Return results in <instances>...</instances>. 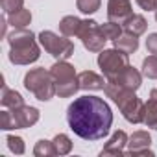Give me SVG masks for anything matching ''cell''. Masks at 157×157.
<instances>
[{"label":"cell","mask_w":157,"mask_h":157,"mask_svg":"<svg viewBox=\"0 0 157 157\" xmlns=\"http://www.w3.org/2000/svg\"><path fill=\"white\" fill-rule=\"evenodd\" d=\"M135 2L144 11H155V8H157V0H135Z\"/></svg>","instance_id":"cell-30"},{"label":"cell","mask_w":157,"mask_h":157,"mask_svg":"<svg viewBox=\"0 0 157 157\" xmlns=\"http://www.w3.org/2000/svg\"><path fill=\"white\" fill-rule=\"evenodd\" d=\"M24 87L41 102H48L56 96V82L50 70H46L44 67H37L26 72Z\"/></svg>","instance_id":"cell-4"},{"label":"cell","mask_w":157,"mask_h":157,"mask_svg":"<svg viewBox=\"0 0 157 157\" xmlns=\"http://www.w3.org/2000/svg\"><path fill=\"white\" fill-rule=\"evenodd\" d=\"M50 74H52L56 83H65V82H70V80H74V78H78L76 68L67 59H57L50 67Z\"/></svg>","instance_id":"cell-14"},{"label":"cell","mask_w":157,"mask_h":157,"mask_svg":"<svg viewBox=\"0 0 157 157\" xmlns=\"http://www.w3.org/2000/svg\"><path fill=\"white\" fill-rule=\"evenodd\" d=\"M155 21H157V8H155Z\"/></svg>","instance_id":"cell-31"},{"label":"cell","mask_w":157,"mask_h":157,"mask_svg":"<svg viewBox=\"0 0 157 157\" xmlns=\"http://www.w3.org/2000/svg\"><path fill=\"white\" fill-rule=\"evenodd\" d=\"M122 28H124L126 33H131V35H135V37H140V35L146 33V30H148V21H146L142 15L133 13V15L122 24Z\"/></svg>","instance_id":"cell-16"},{"label":"cell","mask_w":157,"mask_h":157,"mask_svg":"<svg viewBox=\"0 0 157 157\" xmlns=\"http://www.w3.org/2000/svg\"><path fill=\"white\" fill-rule=\"evenodd\" d=\"M8 22L11 28H28L32 22V11L26 8H21L8 15Z\"/></svg>","instance_id":"cell-20"},{"label":"cell","mask_w":157,"mask_h":157,"mask_svg":"<svg viewBox=\"0 0 157 157\" xmlns=\"http://www.w3.org/2000/svg\"><path fill=\"white\" fill-rule=\"evenodd\" d=\"M144 124L157 129V89H151L148 102H144Z\"/></svg>","instance_id":"cell-15"},{"label":"cell","mask_w":157,"mask_h":157,"mask_svg":"<svg viewBox=\"0 0 157 157\" xmlns=\"http://www.w3.org/2000/svg\"><path fill=\"white\" fill-rule=\"evenodd\" d=\"M78 37L82 39L83 46L89 50V52H102L104 46H105V35L102 32V26L93 21V19H85L82 21V26H80V32H78Z\"/></svg>","instance_id":"cell-8"},{"label":"cell","mask_w":157,"mask_h":157,"mask_svg":"<svg viewBox=\"0 0 157 157\" xmlns=\"http://www.w3.org/2000/svg\"><path fill=\"white\" fill-rule=\"evenodd\" d=\"M41 111L32 105H21L17 109H6L0 113V128L4 131L10 129H26L39 122Z\"/></svg>","instance_id":"cell-5"},{"label":"cell","mask_w":157,"mask_h":157,"mask_svg":"<svg viewBox=\"0 0 157 157\" xmlns=\"http://www.w3.org/2000/svg\"><path fill=\"white\" fill-rule=\"evenodd\" d=\"M80 26H82V19H78V17H74V15H67V17H63L61 22H59V32H61V35H65V37H78Z\"/></svg>","instance_id":"cell-18"},{"label":"cell","mask_w":157,"mask_h":157,"mask_svg":"<svg viewBox=\"0 0 157 157\" xmlns=\"http://www.w3.org/2000/svg\"><path fill=\"white\" fill-rule=\"evenodd\" d=\"M128 146H129V150L124 151V155H150V157H153V151L150 150V146H151V135L148 131H142V129L135 131L129 137Z\"/></svg>","instance_id":"cell-9"},{"label":"cell","mask_w":157,"mask_h":157,"mask_svg":"<svg viewBox=\"0 0 157 157\" xmlns=\"http://www.w3.org/2000/svg\"><path fill=\"white\" fill-rule=\"evenodd\" d=\"M78 91H80V82H78V78H74L70 82H65V83H56V94L59 98H70Z\"/></svg>","instance_id":"cell-21"},{"label":"cell","mask_w":157,"mask_h":157,"mask_svg":"<svg viewBox=\"0 0 157 157\" xmlns=\"http://www.w3.org/2000/svg\"><path fill=\"white\" fill-rule=\"evenodd\" d=\"M129 65V54L118 48H104L98 54V67L107 82H113L115 78Z\"/></svg>","instance_id":"cell-6"},{"label":"cell","mask_w":157,"mask_h":157,"mask_svg":"<svg viewBox=\"0 0 157 157\" xmlns=\"http://www.w3.org/2000/svg\"><path fill=\"white\" fill-rule=\"evenodd\" d=\"M39 43L56 59H68L74 56V43L68 37L57 35L50 30H43L39 33Z\"/></svg>","instance_id":"cell-7"},{"label":"cell","mask_w":157,"mask_h":157,"mask_svg":"<svg viewBox=\"0 0 157 157\" xmlns=\"http://www.w3.org/2000/svg\"><path fill=\"white\" fill-rule=\"evenodd\" d=\"M52 144H54V150H56V155H67L72 151V140L68 135L65 133H57L54 139H52Z\"/></svg>","instance_id":"cell-22"},{"label":"cell","mask_w":157,"mask_h":157,"mask_svg":"<svg viewBox=\"0 0 157 157\" xmlns=\"http://www.w3.org/2000/svg\"><path fill=\"white\" fill-rule=\"evenodd\" d=\"M111 83H117V85H120V87H124L128 91H137L142 85V72H139L135 67L128 65Z\"/></svg>","instance_id":"cell-11"},{"label":"cell","mask_w":157,"mask_h":157,"mask_svg":"<svg viewBox=\"0 0 157 157\" xmlns=\"http://www.w3.org/2000/svg\"><path fill=\"white\" fill-rule=\"evenodd\" d=\"M142 76L150 78V80H157V56L151 54L148 57H144L142 61Z\"/></svg>","instance_id":"cell-24"},{"label":"cell","mask_w":157,"mask_h":157,"mask_svg":"<svg viewBox=\"0 0 157 157\" xmlns=\"http://www.w3.org/2000/svg\"><path fill=\"white\" fill-rule=\"evenodd\" d=\"M10 43V61L13 65H32L39 59L41 48L35 41V33L28 28H13L8 35Z\"/></svg>","instance_id":"cell-2"},{"label":"cell","mask_w":157,"mask_h":157,"mask_svg":"<svg viewBox=\"0 0 157 157\" xmlns=\"http://www.w3.org/2000/svg\"><path fill=\"white\" fill-rule=\"evenodd\" d=\"M33 155L35 157H50V155H56V150H54L52 140H46V139L37 140L35 146H33Z\"/></svg>","instance_id":"cell-25"},{"label":"cell","mask_w":157,"mask_h":157,"mask_svg":"<svg viewBox=\"0 0 157 157\" xmlns=\"http://www.w3.org/2000/svg\"><path fill=\"white\" fill-rule=\"evenodd\" d=\"M113 46L118 48V50H122V52H126V54H133V52L139 50V37L124 32L118 39L113 41Z\"/></svg>","instance_id":"cell-19"},{"label":"cell","mask_w":157,"mask_h":157,"mask_svg":"<svg viewBox=\"0 0 157 157\" xmlns=\"http://www.w3.org/2000/svg\"><path fill=\"white\" fill-rule=\"evenodd\" d=\"M102 0H76V8L83 15H93L100 10Z\"/></svg>","instance_id":"cell-26"},{"label":"cell","mask_w":157,"mask_h":157,"mask_svg":"<svg viewBox=\"0 0 157 157\" xmlns=\"http://www.w3.org/2000/svg\"><path fill=\"white\" fill-rule=\"evenodd\" d=\"M100 26H102V32H104V35H105L107 41H115V39H118V37L124 33L122 24L113 22V21H107V22H104V24H100Z\"/></svg>","instance_id":"cell-23"},{"label":"cell","mask_w":157,"mask_h":157,"mask_svg":"<svg viewBox=\"0 0 157 157\" xmlns=\"http://www.w3.org/2000/svg\"><path fill=\"white\" fill-rule=\"evenodd\" d=\"M128 140H129V137H128V133L124 131V129H117V131H113V135L109 137V140L104 144V150L100 151V155L104 157V155H124V148L128 146Z\"/></svg>","instance_id":"cell-12"},{"label":"cell","mask_w":157,"mask_h":157,"mask_svg":"<svg viewBox=\"0 0 157 157\" xmlns=\"http://www.w3.org/2000/svg\"><path fill=\"white\" fill-rule=\"evenodd\" d=\"M0 104L6 109H17L21 105H24V98L21 93L6 87V83H2V96H0Z\"/></svg>","instance_id":"cell-17"},{"label":"cell","mask_w":157,"mask_h":157,"mask_svg":"<svg viewBox=\"0 0 157 157\" xmlns=\"http://www.w3.org/2000/svg\"><path fill=\"white\" fill-rule=\"evenodd\" d=\"M133 15L131 0H107V19L124 24Z\"/></svg>","instance_id":"cell-10"},{"label":"cell","mask_w":157,"mask_h":157,"mask_svg":"<svg viewBox=\"0 0 157 157\" xmlns=\"http://www.w3.org/2000/svg\"><path fill=\"white\" fill-rule=\"evenodd\" d=\"M78 82H80L82 91H104L107 80L104 76L93 72V70H83L78 74Z\"/></svg>","instance_id":"cell-13"},{"label":"cell","mask_w":157,"mask_h":157,"mask_svg":"<svg viewBox=\"0 0 157 157\" xmlns=\"http://www.w3.org/2000/svg\"><path fill=\"white\" fill-rule=\"evenodd\" d=\"M146 50L150 54L157 56V33H150L148 35V39H146Z\"/></svg>","instance_id":"cell-29"},{"label":"cell","mask_w":157,"mask_h":157,"mask_svg":"<svg viewBox=\"0 0 157 157\" xmlns=\"http://www.w3.org/2000/svg\"><path fill=\"white\" fill-rule=\"evenodd\" d=\"M0 6H2V11L6 15H10L17 10L24 8V0H0Z\"/></svg>","instance_id":"cell-28"},{"label":"cell","mask_w":157,"mask_h":157,"mask_svg":"<svg viewBox=\"0 0 157 157\" xmlns=\"http://www.w3.org/2000/svg\"><path fill=\"white\" fill-rule=\"evenodd\" d=\"M104 93L107 98H111L117 104L122 117L129 124H144V102L135 94V91H128L117 83L107 82Z\"/></svg>","instance_id":"cell-3"},{"label":"cell","mask_w":157,"mask_h":157,"mask_svg":"<svg viewBox=\"0 0 157 157\" xmlns=\"http://www.w3.org/2000/svg\"><path fill=\"white\" fill-rule=\"evenodd\" d=\"M6 142H8L10 151H13L15 155H22V153L26 151V144H24V139H22V137H17V135H8Z\"/></svg>","instance_id":"cell-27"},{"label":"cell","mask_w":157,"mask_h":157,"mask_svg":"<svg viewBox=\"0 0 157 157\" xmlns=\"http://www.w3.org/2000/svg\"><path fill=\"white\" fill-rule=\"evenodd\" d=\"M67 122L80 139L100 140L109 135L113 126V111L104 98L83 94L68 105Z\"/></svg>","instance_id":"cell-1"}]
</instances>
